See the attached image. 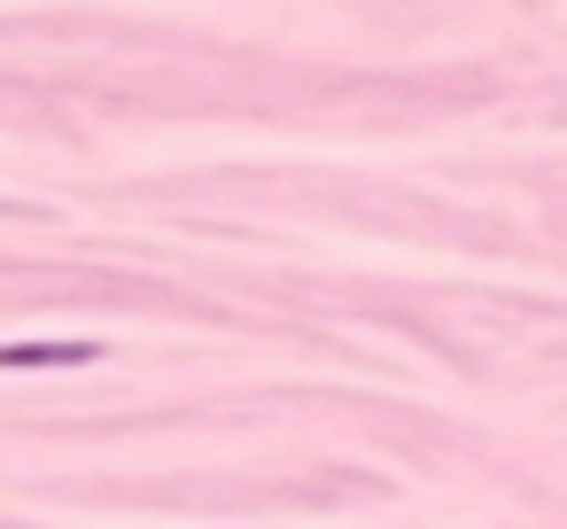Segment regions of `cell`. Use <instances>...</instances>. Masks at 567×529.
<instances>
[{
  "mask_svg": "<svg viewBox=\"0 0 567 529\" xmlns=\"http://www.w3.org/2000/svg\"><path fill=\"white\" fill-rule=\"evenodd\" d=\"M94 343H0V374H40V366H86Z\"/></svg>",
  "mask_w": 567,
  "mask_h": 529,
  "instance_id": "6da1fadb",
  "label": "cell"
}]
</instances>
